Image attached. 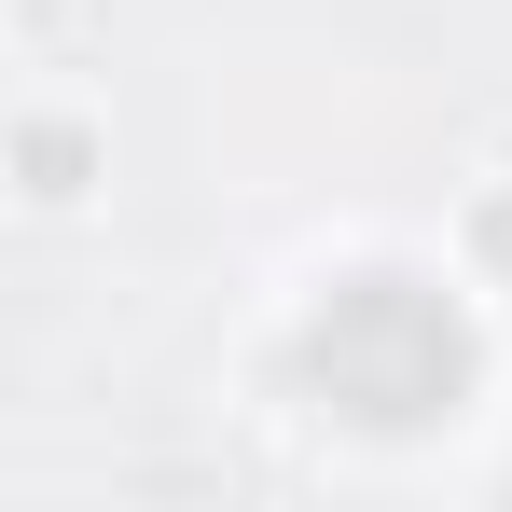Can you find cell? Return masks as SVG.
<instances>
[{"instance_id": "obj_2", "label": "cell", "mask_w": 512, "mask_h": 512, "mask_svg": "<svg viewBox=\"0 0 512 512\" xmlns=\"http://www.w3.org/2000/svg\"><path fill=\"white\" fill-rule=\"evenodd\" d=\"M485 236H499V250H512V208H485Z\"/></svg>"}, {"instance_id": "obj_1", "label": "cell", "mask_w": 512, "mask_h": 512, "mask_svg": "<svg viewBox=\"0 0 512 512\" xmlns=\"http://www.w3.org/2000/svg\"><path fill=\"white\" fill-rule=\"evenodd\" d=\"M305 402H333L360 429H429L457 388H471V319L429 291V277H346L333 305L291 346Z\"/></svg>"}]
</instances>
